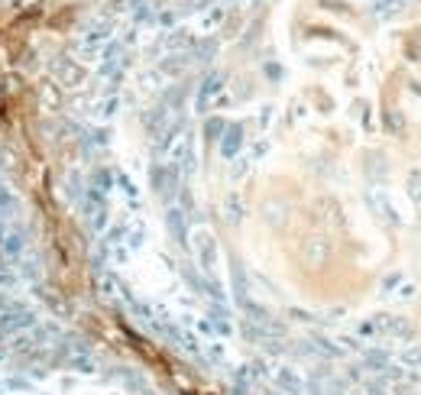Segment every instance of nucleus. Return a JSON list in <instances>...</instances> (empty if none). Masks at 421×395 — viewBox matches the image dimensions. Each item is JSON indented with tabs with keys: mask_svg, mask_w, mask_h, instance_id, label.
<instances>
[{
	"mask_svg": "<svg viewBox=\"0 0 421 395\" xmlns=\"http://www.w3.org/2000/svg\"><path fill=\"white\" fill-rule=\"evenodd\" d=\"M4 104H7V91L0 88V110H4Z\"/></svg>",
	"mask_w": 421,
	"mask_h": 395,
	"instance_id": "f257e3e1",
	"label": "nucleus"
}]
</instances>
